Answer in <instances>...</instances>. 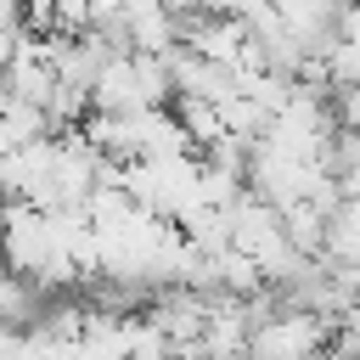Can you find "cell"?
<instances>
[{
    "label": "cell",
    "instance_id": "obj_1",
    "mask_svg": "<svg viewBox=\"0 0 360 360\" xmlns=\"http://www.w3.org/2000/svg\"><path fill=\"white\" fill-rule=\"evenodd\" d=\"M332 326L321 309H304V304H287L276 315H253L248 326V354L253 360H315V349H326Z\"/></svg>",
    "mask_w": 360,
    "mask_h": 360
}]
</instances>
